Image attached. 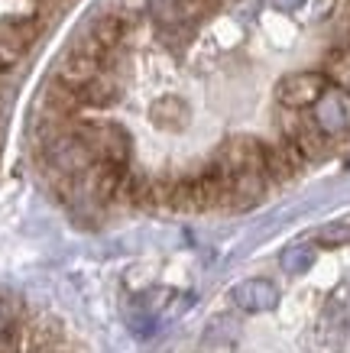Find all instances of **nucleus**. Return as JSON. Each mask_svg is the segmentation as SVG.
Masks as SVG:
<instances>
[{
  "mask_svg": "<svg viewBox=\"0 0 350 353\" xmlns=\"http://www.w3.org/2000/svg\"><path fill=\"white\" fill-rule=\"evenodd\" d=\"M75 133L81 137L91 156L104 162H130V150H133V139L124 127L117 123H97V120H78Z\"/></svg>",
  "mask_w": 350,
  "mask_h": 353,
  "instance_id": "nucleus-1",
  "label": "nucleus"
},
{
  "mask_svg": "<svg viewBox=\"0 0 350 353\" xmlns=\"http://www.w3.org/2000/svg\"><path fill=\"white\" fill-rule=\"evenodd\" d=\"M46 156H49V162L62 172L65 179H81L95 165V156L81 143V137L75 133V127L62 130V133H52L46 139Z\"/></svg>",
  "mask_w": 350,
  "mask_h": 353,
  "instance_id": "nucleus-2",
  "label": "nucleus"
},
{
  "mask_svg": "<svg viewBox=\"0 0 350 353\" xmlns=\"http://www.w3.org/2000/svg\"><path fill=\"white\" fill-rule=\"evenodd\" d=\"M328 88H331V78L321 75V72H295V75H286L276 85V101L286 110H295L298 114V110H305V108H315V101Z\"/></svg>",
  "mask_w": 350,
  "mask_h": 353,
  "instance_id": "nucleus-3",
  "label": "nucleus"
},
{
  "mask_svg": "<svg viewBox=\"0 0 350 353\" xmlns=\"http://www.w3.org/2000/svg\"><path fill=\"white\" fill-rule=\"evenodd\" d=\"M311 120L321 127V133L331 139L344 137L350 130V91L344 85H331L324 94L315 101Z\"/></svg>",
  "mask_w": 350,
  "mask_h": 353,
  "instance_id": "nucleus-4",
  "label": "nucleus"
},
{
  "mask_svg": "<svg viewBox=\"0 0 350 353\" xmlns=\"http://www.w3.org/2000/svg\"><path fill=\"white\" fill-rule=\"evenodd\" d=\"M39 30H43V20H32V17L0 20V62H3V68L20 62V55L36 43Z\"/></svg>",
  "mask_w": 350,
  "mask_h": 353,
  "instance_id": "nucleus-5",
  "label": "nucleus"
},
{
  "mask_svg": "<svg viewBox=\"0 0 350 353\" xmlns=\"http://www.w3.org/2000/svg\"><path fill=\"white\" fill-rule=\"evenodd\" d=\"M217 165H221L227 175H237V172H263V143L253 137H233L224 143L221 156H217Z\"/></svg>",
  "mask_w": 350,
  "mask_h": 353,
  "instance_id": "nucleus-6",
  "label": "nucleus"
},
{
  "mask_svg": "<svg viewBox=\"0 0 350 353\" xmlns=\"http://www.w3.org/2000/svg\"><path fill=\"white\" fill-rule=\"evenodd\" d=\"M130 175V162H104V159H95V165L81 175L91 188L97 201H117L120 192H124V182Z\"/></svg>",
  "mask_w": 350,
  "mask_h": 353,
  "instance_id": "nucleus-7",
  "label": "nucleus"
},
{
  "mask_svg": "<svg viewBox=\"0 0 350 353\" xmlns=\"http://www.w3.org/2000/svg\"><path fill=\"white\" fill-rule=\"evenodd\" d=\"M263 165H266V179H269V182H286V179H292V175L302 172L305 156H302L289 139L263 143Z\"/></svg>",
  "mask_w": 350,
  "mask_h": 353,
  "instance_id": "nucleus-8",
  "label": "nucleus"
},
{
  "mask_svg": "<svg viewBox=\"0 0 350 353\" xmlns=\"http://www.w3.org/2000/svg\"><path fill=\"white\" fill-rule=\"evenodd\" d=\"M282 139H289V143L305 156V162L308 159H321V156L331 150V137H324L321 127L311 117H295L286 127V137Z\"/></svg>",
  "mask_w": 350,
  "mask_h": 353,
  "instance_id": "nucleus-9",
  "label": "nucleus"
},
{
  "mask_svg": "<svg viewBox=\"0 0 350 353\" xmlns=\"http://www.w3.org/2000/svg\"><path fill=\"white\" fill-rule=\"evenodd\" d=\"M97 72H104V65L97 62V59H91V55H85V52H78V49H68V52L62 55L59 68H55V81H62V85L75 88V91H81V88H85L88 81L97 75Z\"/></svg>",
  "mask_w": 350,
  "mask_h": 353,
  "instance_id": "nucleus-10",
  "label": "nucleus"
},
{
  "mask_svg": "<svg viewBox=\"0 0 350 353\" xmlns=\"http://www.w3.org/2000/svg\"><path fill=\"white\" fill-rule=\"evenodd\" d=\"M127 32H130V17L127 13H104V17H95V20H91V26L85 30V36H91L107 55H114L117 49L124 46Z\"/></svg>",
  "mask_w": 350,
  "mask_h": 353,
  "instance_id": "nucleus-11",
  "label": "nucleus"
},
{
  "mask_svg": "<svg viewBox=\"0 0 350 353\" xmlns=\"http://www.w3.org/2000/svg\"><path fill=\"white\" fill-rule=\"evenodd\" d=\"M233 301L244 311H273L279 305V289L269 279H246L233 289Z\"/></svg>",
  "mask_w": 350,
  "mask_h": 353,
  "instance_id": "nucleus-12",
  "label": "nucleus"
},
{
  "mask_svg": "<svg viewBox=\"0 0 350 353\" xmlns=\"http://www.w3.org/2000/svg\"><path fill=\"white\" fill-rule=\"evenodd\" d=\"M350 295L347 289H340L334 299L328 301V308L321 314V337L331 343V347H338L344 341V334H347V324H350Z\"/></svg>",
  "mask_w": 350,
  "mask_h": 353,
  "instance_id": "nucleus-13",
  "label": "nucleus"
},
{
  "mask_svg": "<svg viewBox=\"0 0 350 353\" xmlns=\"http://www.w3.org/2000/svg\"><path fill=\"white\" fill-rule=\"evenodd\" d=\"M78 97H81L85 108H110L117 97H120V81L104 68V72H97V75L78 91Z\"/></svg>",
  "mask_w": 350,
  "mask_h": 353,
  "instance_id": "nucleus-14",
  "label": "nucleus"
},
{
  "mask_svg": "<svg viewBox=\"0 0 350 353\" xmlns=\"http://www.w3.org/2000/svg\"><path fill=\"white\" fill-rule=\"evenodd\" d=\"M266 182L269 179L263 172H237V175H231V204L246 208V204L260 201L266 192Z\"/></svg>",
  "mask_w": 350,
  "mask_h": 353,
  "instance_id": "nucleus-15",
  "label": "nucleus"
},
{
  "mask_svg": "<svg viewBox=\"0 0 350 353\" xmlns=\"http://www.w3.org/2000/svg\"><path fill=\"white\" fill-rule=\"evenodd\" d=\"M279 263H282V269H286L289 276H298V272H305L315 263V250L311 246H289Z\"/></svg>",
  "mask_w": 350,
  "mask_h": 353,
  "instance_id": "nucleus-16",
  "label": "nucleus"
},
{
  "mask_svg": "<svg viewBox=\"0 0 350 353\" xmlns=\"http://www.w3.org/2000/svg\"><path fill=\"white\" fill-rule=\"evenodd\" d=\"M185 117H188V110L182 108V104H175L172 97H162L159 104L153 108V120L162 123V127H175V123H182Z\"/></svg>",
  "mask_w": 350,
  "mask_h": 353,
  "instance_id": "nucleus-17",
  "label": "nucleus"
},
{
  "mask_svg": "<svg viewBox=\"0 0 350 353\" xmlns=\"http://www.w3.org/2000/svg\"><path fill=\"white\" fill-rule=\"evenodd\" d=\"M318 240L324 246H338V243H350V224H334V227H324L318 234Z\"/></svg>",
  "mask_w": 350,
  "mask_h": 353,
  "instance_id": "nucleus-18",
  "label": "nucleus"
},
{
  "mask_svg": "<svg viewBox=\"0 0 350 353\" xmlns=\"http://www.w3.org/2000/svg\"><path fill=\"white\" fill-rule=\"evenodd\" d=\"M20 347H23V337L17 327H7L0 334V353H20Z\"/></svg>",
  "mask_w": 350,
  "mask_h": 353,
  "instance_id": "nucleus-19",
  "label": "nucleus"
},
{
  "mask_svg": "<svg viewBox=\"0 0 350 353\" xmlns=\"http://www.w3.org/2000/svg\"><path fill=\"white\" fill-rule=\"evenodd\" d=\"M7 327H13V314H10V308L0 301V334L7 331Z\"/></svg>",
  "mask_w": 350,
  "mask_h": 353,
  "instance_id": "nucleus-20",
  "label": "nucleus"
},
{
  "mask_svg": "<svg viewBox=\"0 0 350 353\" xmlns=\"http://www.w3.org/2000/svg\"><path fill=\"white\" fill-rule=\"evenodd\" d=\"M282 3H286V7H295V3H302V0H282Z\"/></svg>",
  "mask_w": 350,
  "mask_h": 353,
  "instance_id": "nucleus-21",
  "label": "nucleus"
},
{
  "mask_svg": "<svg viewBox=\"0 0 350 353\" xmlns=\"http://www.w3.org/2000/svg\"><path fill=\"white\" fill-rule=\"evenodd\" d=\"M49 353H62V350H49Z\"/></svg>",
  "mask_w": 350,
  "mask_h": 353,
  "instance_id": "nucleus-22",
  "label": "nucleus"
},
{
  "mask_svg": "<svg viewBox=\"0 0 350 353\" xmlns=\"http://www.w3.org/2000/svg\"><path fill=\"white\" fill-rule=\"evenodd\" d=\"M0 72H3V62H0Z\"/></svg>",
  "mask_w": 350,
  "mask_h": 353,
  "instance_id": "nucleus-23",
  "label": "nucleus"
}]
</instances>
